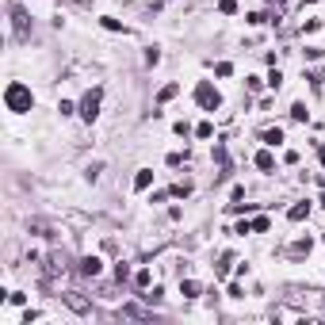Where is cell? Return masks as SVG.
<instances>
[{"mask_svg":"<svg viewBox=\"0 0 325 325\" xmlns=\"http://www.w3.org/2000/svg\"><path fill=\"white\" fill-rule=\"evenodd\" d=\"M4 104H8V111L23 115V111H31V107H35V96H31V88H27V84L12 81V84L4 88Z\"/></svg>","mask_w":325,"mask_h":325,"instance_id":"1","label":"cell"},{"mask_svg":"<svg viewBox=\"0 0 325 325\" xmlns=\"http://www.w3.org/2000/svg\"><path fill=\"white\" fill-rule=\"evenodd\" d=\"M195 104L203 107V111H218L222 96H218V88H214L210 81H199V84H195Z\"/></svg>","mask_w":325,"mask_h":325,"instance_id":"2","label":"cell"},{"mask_svg":"<svg viewBox=\"0 0 325 325\" xmlns=\"http://www.w3.org/2000/svg\"><path fill=\"white\" fill-rule=\"evenodd\" d=\"M100 100H104V88L84 92V100H81V119H84V122H96V119H100Z\"/></svg>","mask_w":325,"mask_h":325,"instance_id":"3","label":"cell"},{"mask_svg":"<svg viewBox=\"0 0 325 325\" xmlns=\"http://www.w3.org/2000/svg\"><path fill=\"white\" fill-rule=\"evenodd\" d=\"M12 23H15V35L27 39V12H23L19 4H12Z\"/></svg>","mask_w":325,"mask_h":325,"instance_id":"4","label":"cell"},{"mask_svg":"<svg viewBox=\"0 0 325 325\" xmlns=\"http://www.w3.org/2000/svg\"><path fill=\"white\" fill-rule=\"evenodd\" d=\"M81 272H84V276H100V272H104V260H100V256H84V260H81Z\"/></svg>","mask_w":325,"mask_h":325,"instance_id":"5","label":"cell"},{"mask_svg":"<svg viewBox=\"0 0 325 325\" xmlns=\"http://www.w3.org/2000/svg\"><path fill=\"white\" fill-rule=\"evenodd\" d=\"M149 184H153V168H138V176H134V188H138V192H146Z\"/></svg>","mask_w":325,"mask_h":325,"instance_id":"6","label":"cell"},{"mask_svg":"<svg viewBox=\"0 0 325 325\" xmlns=\"http://www.w3.org/2000/svg\"><path fill=\"white\" fill-rule=\"evenodd\" d=\"M256 168H260V172H272V168H276V157H272L268 149H260V153H256Z\"/></svg>","mask_w":325,"mask_h":325,"instance_id":"7","label":"cell"},{"mask_svg":"<svg viewBox=\"0 0 325 325\" xmlns=\"http://www.w3.org/2000/svg\"><path fill=\"white\" fill-rule=\"evenodd\" d=\"M287 218L291 222H302V218H310V203H298V207L287 210Z\"/></svg>","mask_w":325,"mask_h":325,"instance_id":"8","label":"cell"},{"mask_svg":"<svg viewBox=\"0 0 325 325\" xmlns=\"http://www.w3.org/2000/svg\"><path fill=\"white\" fill-rule=\"evenodd\" d=\"M280 142H283V130H280V126L264 130V146H280Z\"/></svg>","mask_w":325,"mask_h":325,"instance_id":"9","label":"cell"},{"mask_svg":"<svg viewBox=\"0 0 325 325\" xmlns=\"http://www.w3.org/2000/svg\"><path fill=\"white\" fill-rule=\"evenodd\" d=\"M180 291H184L188 298H195V295H199V283H195V280H184V283H180Z\"/></svg>","mask_w":325,"mask_h":325,"instance_id":"10","label":"cell"},{"mask_svg":"<svg viewBox=\"0 0 325 325\" xmlns=\"http://www.w3.org/2000/svg\"><path fill=\"white\" fill-rule=\"evenodd\" d=\"M218 12L222 15H234L237 12V0H218Z\"/></svg>","mask_w":325,"mask_h":325,"instance_id":"11","label":"cell"},{"mask_svg":"<svg viewBox=\"0 0 325 325\" xmlns=\"http://www.w3.org/2000/svg\"><path fill=\"white\" fill-rule=\"evenodd\" d=\"M306 115H310L306 104H295V107H291V119H298V122H306Z\"/></svg>","mask_w":325,"mask_h":325,"instance_id":"12","label":"cell"},{"mask_svg":"<svg viewBox=\"0 0 325 325\" xmlns=\"http://www.w3.org/2000/svg\"><path fill=\"white\" fill-rule=\"evenodd\" d=\"M214 73H218V77H230V73H234V65H230V61H218V65H214Z\"/></svg>","mask_w":325,"mask_h":325,"instance_id":"13","label":"cell"},{"mask_svg":"<svg viewBox=\"0 0 325 325\" xmlns=\"http://www.w3.org/2000/svg\"><path fill=\"white\" fill-rule=\"evenodd\" d=\"M268 84H272V88H280V84H283V73H280V69H272V73H268Z\"/></svg>","mask_w":325,"mask_h":325,"instance_id":"14","label":"cell"},{"mask_svg":"<svg viewBox=\"0 0 325 325\" xmlns=\"http://www.w3.org/2000/svg\"><path fill=\"white\" fill-rule=\"evenodd\" d=\"M268 226H272V222H268V218H264V214H260V218L252 222V230H256V234H268Z\"/></svg>","mask_w":325,"mask_h":325,"instance_id":"15","label":"cell"},{"mask_svg":"<svg viewBox=\"0 0 325 325\" xmlns=\"http://www.w3.org/2000/svg\"><path fill=\"white\" fill-rule=\"evenodd\" d=\"M195 134H199V138H210V134H214V126H210V122H199V126H195Z\"/></svg>","mask_w":325,"mask_h":325,"instance_id":"16","label":"cell"},{"mask_svg":"<svg viewBox=\"0 0 325 325\" xmlns=\"http://www.w3.org/2000/svg\"><path fill=\"white\" fill-rule=\"evenodd\" d=\"M100 23H104L107 31H122V23H119V19H111V15H104V19H100Z\"/></svg>","mask_w":325,"mask_h":325,"instance_id":"17","label":"cell"},{"mask_svg":"<svg viewBox=\"0 0 325 325\" xmlns=\"http://www.w3.org/2000/svg\"><path fill=\"white\" fill-rule=\"evenodd\" d=\"M134 283H138V287H149V272H146V268H142V272L134 276Z\"/></svg>","mask_w":325,"mask_h":325,"instance_id":"18","label":"cell"},{"mask_svg":"<svg viewBox=\"0 0 325 325\" xmlns=\"http://www.w3.org/2000/svg\"><path fill=\"white\" fill-rule=\"evenodd\" d=\"M318 157H322V164H325V146H322V149H318Z\"/></svg>","mask_w":325,"mask_h":325,"instance_id":"19","label":"cell"},{"mask_svg":"<svg viewBox=\"0 0 325 325\" xmlns=\"http://www.w3.org/2000/svg\"><path fill=\"white\" fill-rule=\"evenodd\" d=\"M322 237H325V234H322Z\"/></svg>","mask_w":325,"mask_h":325,"instance_id":"20","label":"cell"}]
</instances>
